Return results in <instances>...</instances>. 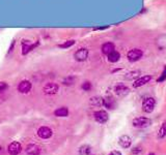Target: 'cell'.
Instances as JSON below:
<instances>
[{"label":"cell","instance_id":"8","mask_svg":"<svg viewBox=\"0 0 166 155\" xmlns=\"http://www.w3.org/2000/svg\"><path fill=\"white\" fill-rule=\"evenodd\" d=\"M58 90H59V86L57 84H55V83H47L43 88L44 93L47 95L56 94L58 92Z\"/></svg>","mask_w":166,"mask_h":155},{"label":"cell","instance_id":"21","mask_svg":"<svg viewBox=\"0 0 166 155\" xmlns=\"http://www.w3.org/2000/svg\"><path fill=\"white\" fill-rule=\"evenodd\" d=\"M166 136V121H164L160 126V129L158 131V138H164Z\"/></svg>","mask_w":166,"mask_h":155},{"label":"cell","instance_id":"29","mask_svg":"<svg viewBox=\"0 0 166 155\" xmlns=\"http://www.w3.org/2000/svg\"><path fill=\"white\" fill-rule=\"evenodd\" d=\"M15 44H16V42H15V40H13V42H12V44H11V47H9V53H12L13 49L15 48Z\"/></svg>","mask_w":166,"mask_h":155},{"label":"cell","instance_id":"14","mask_svg":"<svg viewBox=\"0 0 166 155\" xmlns=\"http://www.w3.org/2000/svg\"><path fill=\"white\" fill-rule=\"evenodd\" d=\"M26 153L28 155H38L40 154V148L38 146V145L34 144H30L26 147Z\"/></svg>","mask_w":166,"mask_h":155},{"label":"cell","instance_id":"19","mask_svg":"<svg viewBox=\"0 0 166 155\" xmlns=\"http://www.w3.org/2000/svg\"><path fill=\"white\" fill-rule=\"evenodd\" d=\"M54 115H55L56 117H66V116L69 115L68 108H66V107L58 108L57 110L54 111Z\"/></svg>","mask_w":166,"mask_h":155},{"label":"cell","instance_id":"7","mask_svg":"<svg viewBox=\"0 0 166 155\" xmlns=\"http://www.w3.org/2000/svg\"><path fill=\"white\" fill-rule=\"evenodd\" d=\"M88 54H89V52H88L87 49L81 48V49H78V50L75 52L74 58L76 59L77 61H79V62H82V61H85L86 59H87Z\"/></svg>","mask_w":166,"mask_h":155},{"label":"cell","instance_id":"25","mask_svg":"<svg viewBox=\"0 0 166 155\" xmlns=\"http://www.w3.org/2000/svg\"><path fill=\"white\" fill-rule=\"evenodd\" d=\"M81 88L83 89L84 91H90L92 88V85L90 82H88V81H86V82H84L82 85H81Z\"/></svg>","mask_w":166,"mask_h":155},{"label":"cell","instance_id":"22","mask_svg":"<svg viewBox=\"0 0 166 155\" xmlns=\"http://www.w3.org/2000/svg\"><path fill=\"white\" fill-rule=\"evenodd\" d=\"M62 84L66 85V86H72V85H74L75 84V77L70 75V77L64 78V81H62Z\"/></svg>","mask_w":166,"mask_h":155},{"label":"cell","instance_id":"2","mask_svg":"<svg viewBox=\"0 0 166 155\" xmlns=\"http://www.w3.org/2000/svg\"><path fill=\"white\" fill-rule=\"evenodd\" d=\"M156 105V100L154 97H145L142 101V111L147 114H151Z\"/></svg>","mask_w":166,"mask_h":155},{"label":"cell","instance_id":"9","mask_svg":"<svg viewBox=\"0 0 166 155\" xmlns=\"http://www.w3.org/2000/svg\"><path fill=\"white\" fill-rule=\"evenodd\" d=\"M53 134V131L50 127L48 126H42V127L38 128V136L42 138H50Z\"/></svg>","mask_w":166,"mask_h":155},{"label":"cell","instance_id":"13","mask_svg":"<svg viewBox=\"0 0 166 155\" xmlns=\"http://www.w3.org/2000/svg\"><path fill=\"white\" fill-rule=\"evenodd\" d=\"M152 78L153 77L149 75H142V77L139 78V79H137V80L133 83V88H139V87H141V86H144L145 84H147V83L152 80Z\"/></svg>","mask_w":166,"mask_h":155},{"label":"cell","instance_id":"32","mask_svg":"<svg viewBox=\"0 0 166 155\" xmlns=\"http://www.w3.org/2000/svg\"><path fill=\"white\" fill-rule=\"evenodd\" d=\"M149 155H155V154H154V153H149Z\"/></svg>","mask_w":166,"mask_h":155},{"label":"cell","instance_id":"23","mask_svg":"<svg viewBox=\"0 0 166 155\" xmlns=\"http://www.w3.org/2000/svg\"><path fill=\"white\" fill-rule=\"evenodd\" d=\"M139 73H140V71H138V70L131 71V72H128V73H127L126 79H128V80H132V79H135V78L138 77Z\"/></svg>","mask_w":166,"mask_h":155},{"label":"cell","instance_id":"5","mask_svg":"<svg viewBox=\"0 0 166 155\" xmlns=\"http://www.w3.org/2000/svg\"><path fill=\"white\" fill-rule=\"evenodd\" d=\"M94 118L97 122L101 124L106 123L107 121L109 120V116L108 113L106 111H103V110H100V111H97L94 113Z\"/></svg>","mask_w":166,"mask_h":155},{"label":"cell","instance_id":"1","mask_svg":"<svg viewBox=\"0 0 166 155\" xmlns=\"http://www.w3.org/2000/svg\"><path fill=\"white\" fill-rule=\"evenodd\" d=\"M153 121H152L149 118L147 117H137L135 119H133L132 121V125L134 126L135 128H145L149 127V126L152 125Z\"/></svg>","mask_w":166,"mask_h":155},{"label":"cell","instance_id":"28","mask_svg":"<svg viewBox=\"0 0 166 155\" xmlns=\"http://www.w3.org/2000/svg\"><path fill=\"white\" fill-rule=\"evenodd\" d=\"M165 80H166V66L164 67V70H163V72H162L161 77L158 79V82H163V81H165Z\"/></svg>","mask_w":166,"mask_h":155},{"label":"cell","instance_id":"17","mask_svg":"<svg viewBox=\"0 0 166 155\" xmlns=\"http://www.w3.org/2000/svg\"><path fill=\"white\" fill-rule=\"evenodd\" d=\"M107 58H108V61L109 62H112V63H115L117 62V61L119 60V58H121V54H119L117 51H112V52L110 53V54L107 55Z\"/></svg>","mask_w":166,"mask_h":155},{"label":"cell","instance_id":"16","mask_svg":"<svg viewBox=\"0 0 166 155\" xmlns=\"http://www.w3.org/2000/svg\"><path fill=\"white\" fill-rule=\"evenodd\" d=\"M101 50H102L103 54L108 55V54H110L112 51L115 50V46L113 42H105V44L102 46V49H101Z\"/></svg>","mask_w":166,"mask_h":155},{"label":"cell","instance_id":"10","mask_svg":"<svg viewBox=\"0 0 166 155\" xmlns=\"http://www.w3.org/2000/svg\"><path fill=\"white\" fill-rule=\"evenodd\" d=\"M114 93L116 95H118V96H126V95H128L130 93V89L126 85L119 83V84H117L114 87Z\"/></svg>","mask_w":166,"mask_h":155},{"label":"cell","instance_id":"4","mask_svg":"<svg viewBox=\"0 0 166 155\" xmlns=\"http://www.w3.org/2000/svg\"><path fill=\"white\" fill-rule=\"evenodd\" d=\"M143 56V51L140 49H132L127 54V58L130 62H136V61L140 60Z\"/></svg>","mask_w":166,"mask_h":155},{"label":"cell","instance_id":"24","mask_svg":"<svg viewBox=\"0 0 166 155\" xmlns=\"http://www.w3.org/2000/svg\"><path fill=\"white\" fill-rule=\"evenodd\" d=\"M75 44V40H66V42H64V44H59V48L60 49H68V48H70V47H72V46H74Z\"/></svg>","mask_w":166,"mask_h":155},{"label":"cell","instance_id":"11","mask_svg":"<svg viewBox=\"0 0 166 155\" xmlns=\"http://www.w3.org/2000/svg\"><path fill=\"white\" fill-rule=\"evenodd\" d=\"M22 151V146L20 143L18 142H13L9 145L7 147V152L11 155H18Z\"/></svg>","mask_w":166,"mask_h":155},{"label":"cell","instance_id":"6","mask_svg":"<svg viewBox=\"0 0 166 155\" xmlns=\"http://www.w3.org/2000/svg\"><path fill=\"white\" fill-rule=\"evenodd\" d=\"M32 88V83L28 80H23L19 83L18 85V91L20 93H23V94H27L30 92Z\"/></svg>","mask_w":166,"mask_h":155},{"label":"cell","instance_id":"31","mask_svg":"<svg viewBox=\"0 0 166 155\" xmlns=\"http://www.w3.org/2000/svg\"><path fill=\"white\" fill-rule=\"evenodd\" d=\"M109 26H105V27H97V28H95L94 30H104V29H107Z\"/></svg>","mask_w":166,"mask_h":155},{"label":"cell","instance_id":"3","mask_svg":"<svg viewBox=\"0 0 166 155\" xmlns=\"http://www.w3.org/2000/svg\"><path fill=\"white\" fill-rule=\"evenodd\" d=\"M40 44V42L36 40V42H30V40H26L24 39L22 42V54L23 55H27L29 52H31L32 50L36 48V47Z\"/></svg>","mask_w":166,"mask_h":155},{"label":"cell","instance_id":"18","mask_svg":"<svg viewBox=\"0 0 166 155\" xmlns=\"http://www.w3.org/2000/svg\"><path fill=\"white\" fill-rule=\"evenodd\" d=\"M78 152L80 155H92V147L89 145H82L79 147Z\"/></svg>","mask_w":166,"mask_h":155},{"label":"cell","instance_id":"20","mask_svg":"<svg viewBox=\"0 0 166 155\" xmlns=\"http://www.w3.org/2000/svg\"><path fill=\"white\" fill-rule=\"evenodd\" d=\"M89 103L94 107H102L103 105V97L94 96L89 99Z\"/></svg>","mask_w":166,"mask_h":155},{"label":"cell","instance_id":"15","mask_svg":"<svg viewBox=\"0 0 166 155\" xmlns=\"http://www.w3.org/2000/svg\"><path fill=\"white\" fill-rule=\"evenodd\" d=\"M115 100L110 96H107L105 98H103V105L105 108H107L108 110H113L115 108Z\"/></svg>","mask_w":166,"mask_h":155},{"label":"cell","instance_id":"12","mask_svg":"<svg viewBox=\"0 0 166 155\" xmlns=\"http://www.w3.org/2000/svg\"><path fill=\"white\" fill-rule=\"evenodd\" d=\"M118 145L123 149H128L132 145V138L127 134H123L118 138Z\"/></svg>","mask_w":166,"mask_h":155},{"label":"cell","instance_id":"30","mask_svg":"<svg viewBox=\"0 0 166 155\" xmlns=\"http://www.w3.org/2000/svg\"><path fill=\"white\" fill-rule=\"evenodd\" d=\"M108 155H121V153L119 152V151H117V150H113V151H111Z\"/></svg>","mask_w":166,"mask_h":155},{"label":"cell","instance_id":"27","mask_svg":"<svg viewBox=\"0 0 166 155\" xmlns=\"http://www.w3.org/2000/svg\"><path fill=\"white\" fill-rule=\"evenodd\" d=\"M9 88V84L6 82H0V92H3Z\"/></svg>","mask_w":166,"mask_h":155},{"label":"cell","instance_id":"26","mask_svg":"<svg viewBox=\"0 0 166 155\" xmlns=\"http://www.w3.org/2000/svg\"><path fill=\"white\" fill-rule=\"evenodd\" d=\"M131 153H132L133 155H140L141 153H142V149L139 148V147H136V148H133L132 150H131Z\"/></svg>","mask_w":166,"mask_h":155}]
</instances>
